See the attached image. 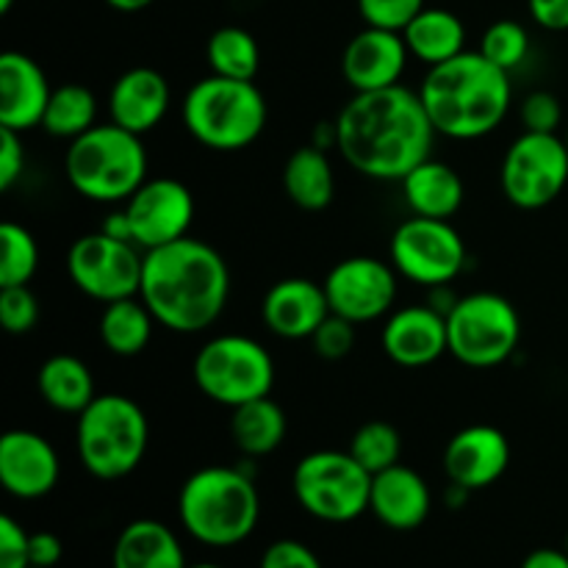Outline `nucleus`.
Here are the masks:
<instances>
[{
    "instance_id": "obj_12",
    "label": "nucleus",
    "mask_w": 568,
    "mask_h": 568,
    "mask_svg": "<svg viewBox=\"0 0 568 568\" xmlns=\"http://www.w3.org/2000/svg\"><path fill=\"white\" fill-rule=\"evenodd\" d=\"M392 264L405 281L436 288L449 286L466 266V244L449 220L410 216L388 244Z\"/></svg>"
},
{
    "instance_id": "obj_19",
    "label": "nucleus",
    "mask_w": 568,
    "mask_h": 568,
    "mask_svg": "<svg viewBox=\"0 0 568 568\" xmlns=\"http://www.w3.org/2000/svg\"><path fill=\"white\" fill-rule=\"evenodd\" d=\"M50 94L53 87L31 55L17 50L0 55V128L22 133L42 125Z\"/></svg>"
},
{
    "instance_id": "obj_28",
    "label": "nucleus",
    "mask_w": 568,
    "mask_h": 568,
    "mask_svg": "<svg viewBox=\"0 0 568 568\" xmlns=\"http://www.w3.org/2000/svg\"><path fill=\"white\" fill-rule=\"evenodd\" d=\"M39 397L61 414H81L94 394L92 369L75 355H53L37 372Z\"/></svg>"
},
{
    "instance_id": "obj_45",
    "label": "nucleus",
    "mask_w": 568,
    "mask_h": 568,
    "mask_svg": "<svg viewBox=\"0 0 568 568\" xmlns=\"http://www.w3.org/2000/svg\"><path fill=\"white\" fill-rule=\"evenodd\" d=\"M521 568H568L566 549H536L525 558Z\"/></svg>"
},
{
    "instance_id": "obj_43",
    "label": "nucleus",
    "mask_w": 568,
    "mask_h": 568,
    "mask_svg": "<svg viewBox=\"0 0 568 568\" xmlns=\"http://www.w3.org/2000/svg\"><path fill=\"white\" fill-rule=\"evenodd\" d=\"M28 555H31V566L37 568H55L61 555H64V544L53 532H31V544H28Z\"/></svg>"
},
{
    "instance_id": "obj_4",
    "label": "nucleus",
    "mask_w": 568,
    "mask_h": 568,
    "mask_svg": "<svg viewBox=\"0 0 568 568\" xmlns=\"http://www.w3.org/2000/svg\"><path fill=\"white\" fill-rule=\"evenodd\" d=\"M178 516L194 541L227 549L253 536L261 516L255 483L233 466H205L183 483Z\"/></svg>"
},
{
    "instance_id": "obj_20",
    "label": "nucleus",
    "mask_w": 568,
    "mask_h": 568,
    "mask_svg": "<svg viewBox=\"0 0 568 568\" xmlns=\"http://www.w3.org/2000/svg\"><path fill=\"white\" fill-rule=\"evenodd\" d=\"M383 349L394 364L408 369L433 364L449 353L447 316L433 305H408L394 311L383 327Z\"/></svg>"
},
{
    "instance_id": "obj_25",
    "label": "nucleus",
    "mask_w": 568,
    "mask_h": 568,
    "mask_svg": "<svg viewBox=\"0 0 568 568\" xmlns=\"http://www.w3.org/2000/svg\"><path fill=\"white\" fill-rule=\"evenodd\" d=\"M114 568H186L181 541L155 519H136L120 532L114 544Z\"/></svg>"
},
{
    "instance_id": "obj_36",
    "label": "nucleus",
    "mask_w": 568,
    "mask_h": 568,
    "mask_svg": "<svg viewBox=\"0 0 568 568\" xmlns=\"http://www.w3.org/2000/svg\"><path fill=\"white\" fill-rule=\"evenodd\" d=\"M0 322L3 331L11 336L33 331L39 322V303L28 286H6L0 288Z\"/></svg>"
},
{
    "instance_id": "obj_1",
    "label": "nucleus",
    "mask_w": 568,
    "mask_h": 568,
    "mask_svg": "<svg viewBox=\"0 0 568 568\" xmlns=\"http://www.w3.org/2000/svg\"><path fill=\"white\" fill-rule=\"evenodd\" d=\"M433 128L419 92L405 87L355 92L336 116L342 159L372 181H403L430 159Z\"/></svg>"
},
{
    "instance_id": "obj_22",
    "label": "nucleus",
    "mask_w": 568,
    "mask_h": 568,
    "mask_svg": "<svg viewBox=\"0 0 568 568\" xmlns=\"http://www.w3.org/2000/svg\"><path fill=\"white\" fill-rule=\"evenodd\" d=\"M433 508V494L425 477L410 466H392L372 477L369 510L388 530L408 532L427 521Z\"/></svg>"
},
{
    "instance_id": "obj_49",
    "label": "nucleus",
    "mask_w": 568,
    "mask_h": 568,
    "mask_svg": "<svg viewBox=\"0 0 568 568\" xmlns=\"http://www.w3.org/2000/svg\"><path fill=\"white\" fill-rule=\"evenodd\" d=\"M186 568H222V566H216V564H194V566H186Z\"/></svg>"
},
{
    "instance_id": "obj_39",
    "label": "nucleus",
    "mask_w": 568,
    "mask_h": 568,
    "mask_svg": "<svg viewBox=\"0 0 568 568\" xmlns=\"http://www.w3.org/2000/svg\"><path fill=\"white\" fill-rule=\"evenodd\" d=\"M519 120L525 125V131L558 133L560 120H564V109H560V100L552 92H532L521 103Z\"/></svg>"
},
{
    "instance_id": "obj_18",
    "label": "nucleus",
    "mask_w": 568,
    "mask_h": 568,
    "mask_svg": "<svg viewBox=\"0 0 568 568\" xmlns=\"http://www.w3.org/2000/svg\"><path fill=\"white\" fill-rule=\"evenodd\" d=\"M59 455L33 430H9L0 438V486L17 499L48 497L59 483Z\"/></svg>"
},
{
    "instance_id": "obj_21",
    "label": "nucleus",
    "mask_w": 568,
    "mask_h": 568,
    "mask_svg": "<svg viewBox=\"0 0 568 568\" xmlns=\"http://www.w3.org/2000/svg\"><path fill=\"white\" fill-rule=\"evenodd\" d=\"M261 316L275 336L300 342L314 336L316 327L331 316V303L320 283L308 277H286L264 294Z\"/></svg>"
},
{
    "instance_id": "obj_47",
    "label": "nucleus",
    "mask_w": 568,
    "mask_h": 568,
    "mask_svg": "<svg viewBox=\"0 0 568 568\" xmlns=\"http://www.w3.org/2000/svg\"><path fill=\"white\" fill-rule=\"evenodd\" d=\"M105 3L116 11H142V9H148L153 0H105Z\"/></svg>"
},
{
    "instance_id": "obj_31",
    "label": "nucleus",
    "mask_w": 568,
    "mask_h": 568,
    "mask_svg": "<svg viewBox=\"0 0 568 568\" xmlns=\"http://www.w3.org/2000/svg\"><path fill=\"white\" fill-rule=\"evenodd\" d=\"M98 116V100L81 83H64L50 94L48 111H44L42 128L55 139H78L94 128Z\"/></svg>"
},
{
    "instance_id": "obj_46",
    "label": "nucleus",
    "mask_w": 568,
    "mask_h": 568,
    "mask_svg": "<svg viewBox=\"0 0 568 568\" xmlns=\"http://www.w3.org/2000/svg\"><path fill=\"white\" fill-rule=\"evenodd\" d=\"M100 231H103L105 236H111V239H120V242L136 244V242H133V227H131V220H128L125 209L114 211V214L105 216L103 227H100Z\"/></svg>"
},
{
    "instance_id": "obj_34",
    "label": "nucleus",
    "mask_w": 568,
    "mask_h": 568,
    "mask_svg": "<svg viewBox=\"0 0 568 568\" xmlns=\"http://www.w3.org/2000/svg\"><path fill=\"white\" fill-rule=\"evenodd\" d=\"M39 266V247L31 231L17 222L0 225V288L28 286Z\"/></svg>"
},
{
    "instance_id": "obj_37",
    "label": "nucleus",
    "mask_w": 568,
    "mask_h": 568,
    "mask_svg": "<svg viewBox=\"0 0 568 568\" xmlns=\"http://www.w3.org/2000/svg\"><path fill=\"white\" fill-rule=\"evenodd\" d=\"M355 327H358L355 322L344 320V316L333 314L331 311V316H327V320L316 327L314 336H311L316 355L325 361L347 358L355 347V338H358L355 336Z\"/></svg>"
},
{
    "instance_id": "obj_3",
    "label": "nucleus",
    "mask_w": 568,
    "mask_h": 568,
    "mask_svg": "<svg viewBox=\"0 0 568 568\" xmlns=\"http://www.w3.org/2000/svg\"><path fill=\"white\" fill-rule=\"evenodd\" d=\"M419 98L436 133L471 142L503 125L514 89L510 72L491 64L480 50H464L455 59L430 67Z\"/></svg>"
},
{
    "instance_id": "obj_32",
    "label": "nucleus",
    "mask_w": 568,
    "mask_h": 568,
    "mask_svg": "<svg viewBox=\"0 0 568 568\" xmlns=\"http://www.w3.org/2000/svg\"><path fill=\"white\" fill-rule=\"evenodd\" d=\"M258 42L250 31L239 26H225L211 33L209 39V64L214 75L236 78V81H253L258 72Z\"/></svg>"
},
{
    "instance_id": "obj_41",
    "label": "nucleus",
    "mask_w": 568,
    "mask_h": 568,
    "mask_svg": "<svg viewBox=\"0 0 568 568\" xmlns=\"http://www.w3.org/2000/svg\"><path fill=\"white\" fill-rule=\"evenodd\" d=\"M258 568H322V560L305 544L294 541V538H281L266 547Z\"/></svg>"
},
{
    "instance_id": "obj_14",
    "label": "nucleus",
    "mask_w": 568,
    "mask_h": 568,
    "mask_svg": "<svg viewBox=\"0 0 568 568\" xmlns=\"http://www.w3.org/2000/svg\"><path fill=\"white\" fill-rule=\"evenodd\" d=\"M325 294L333 314L364 325L386 316L397 303V270L372 255L344 258L327 272Z\"/></svg>"
},
{
    "instance_id": "obj_51",
    "label": "nucleus",
    "mask_w": 568,
    "mask_h": 568,
    "mask_svg": "<svg viewBox=\"0 0 568 568\" xmlns=\"http://www.w3.org/2000/svg\"><path fill=\"white\" fill-rule=\"evenodd\" d=\"M28 568H37V566H28Z\"/></svg>"
},
{
    "instance_id": "obj_23",
    "label": "nucleus",
    "mask_w": 568,
    "mask_h": 568,
    "mask_svg": "<svg viewBox=\"0 0 568 568\" xmlns=\"http://www.w3.org/2000/svg\"><path fill=\"white\" fill-rule=\"evenodd\" d=\"M170 109V83L153 67H133L122 72L109 92L111 122L144 136L164 120Z\"/></svg>"
},
{
    "instance_id": "obj_33",
    "label": "nucleus",
    "mask_w": 568,
    "mask_h": 568,
    "mask_svg": "<svg viewBox=\"0 0 568 568\" xmlns=\"http://www.w3.org/2000/svg\"><path fill=\"white\" fill-rule=\"evenodd\" d=\"M347 453L375 477L399 464V455H403V436H399L397 427L388 425V422H366V425H361L358 430H355Z\"/></svg>"
},
{
    "instance_id": "obj_16",
    "label": "nucleus",
    "mask_w": 568,
    "mask_h": 568,
    "mask_svg": "<svg viewBox=\"0 0 568 568\" xmlns=\"http://www.w3.org/2000/svg\"><path fill=\"white\" fill-rule=\"evenodd\" d=\"M410 50L403 33L366 26L347 42L342 55L344 81L353 92H377L397 87L408 67Z\"/></svg>"
},
{
    "instance_id": "obj_11",
    "label": "nucleus",
    "mask_w": 568,
    "mask_h": 568,
    "mask_svg": "<svg viewBox=\"0 0 568 568\" xmlns=\"http://www.w3.org/2000/svg\"><path fill=\"white\" fill-rule=\"evenodd\" d=\"M499 183L516 209H547L564 194L568 183L566 139L558 133L525 131L505 153Z\"/></svg>"
},
{
    "instance_id": "obj_30",
    "label": "nucleus",
    "mask_w": 568,
    "mask_h": 568,
    "mask_svg": "<svg viewBox=\"0 0 568 568\" xmlns=\"http://www.w3.org/2000/svg\"><path fill=\"white\" fill-rule=\"evenodd\" d=\"M233 444L250 458H264L275 453L286 438V414L281 405L270 397L253 399L233 408L231 419Z\"/></svg>"
},
{
    "instance_id": "obj_50",
    "label": "nucleus",
    "mask_w": 568,
    "mask_h": 568,
    "mask_svg": "<svg viewBox=\"0 0 568 568\" xmlns=\"http://www.w3.org/2000/svg\"><path fill=\"white\" fill-rule=\"evenodd\" d=\"M566 148H568V133H566Z\"/></svg>"
},
{
    "instance_id": "obj_26",
    "label": "nucleus",
    "mask_w": 568,
    "mask_h": 568,
    "mask_svg": "<svg viewBox=\"0 0 568 568\" xmlns=\"http://www.w3.org/2000/svg\"><path fill=\"white\" fill-rule=\"evenodd\" d=\"M403 39L410 55L422 64L436 67L455 59L466 50V28L458 14L447 9H422L408 26L403 28Z\"/></svg>"
},
{
    "instance_id": "obj_29",
    "label": "nucleus",
    "mask_w": 568,
    "mask_h": 568,
    "mask_svg": "<svg viewBox=\"0 0 568 568\" xmlns=\"http://www.w3.org/2000/svg\"><path fill=\"white\" fill-rule=\"evenodd\" d=\"M153 325H159L153 311L142 303V297H125L105 303L100 314V342L109 353L120 358H133L148 349L153 338Z\"/></svg>"
},
{
    "instance_id": "obj_42",
    "label": "nucleus",
    "mask_w": 568,
    "mask_h": 568,
    "mask_svg": "<svg viewBox=\"0 0 568 568\" xmlns=\"http://www.w3.org/2000/svg\"><path fill=\"white\" fill-rule=\"evenodd\" d=\"M26 170V148L20 131L0 128V189L9 192Z\"/></svg>"
},
{
    "instance_id": "obj_10",
    "label": "nucleus",
    "mask_w": 568,
    "mask_h": 568,
    "mask_svg": "<svg viewBox=\"0 0 568 568\" xmlns=\"http://www.w3.org/2000/svg\"><path fill=\"white\" fill-rule=\"evenodd\" d=\"M449 355L471 369H491L516 353L521 320L510 300L494 292L466 294L447 314Z\"/></svg>"
},
{
    "instance_id": "obj_52",
    "label": "nucleus",
    "mask_w": 568,
    "mask_h": 568,
    "mask_svg": "<svg viewBox=\"0 0 568 568\" xmlns=\"http://www.w3.org/2000/svg\"><path fill=\"white\" fill-rule=\"evenodd\" d=\"M566 552H568V547H566Z\"/></svg>"
},
{
    "instance_id": "obj_15",
    "label": "nucleus",
    "mask_w": 568,
    "mask_h": 568,
    "mask_svg": "<svg viewBox=\"0 0 568 568\" xmlns=\"http://www.w3.org/2000/svg\"><path fill=\"white\" fill-rule=\"evenodd\" d=\"M125 211L136 247L155 250L186 236L194 216V197L175 178H153L125 200Z\"/></svg>"
},
{
    "instance_id": "obj_48",
    "label": "nucleus",
    "mask_w": 568,
    "mask_h": 568,
    "mask_svg": "<svg viewBox=\"0 0 568 568\" xmlns=\"http://www.w3.org/2000/svg\"><path fill=\"white\" fill-rule=\"evenodd\" d=\"M11 6H14V0H0V14H9Z\"/></svg>"
},
{
    "instance_id": "obj_13",
    "label": "nucleus",
    "mask_w": 568,
    "mask_h": 568,
    "mask_svg": "<svg viewBox=\"0 0 568 568\" xmlns=\"http://www.w3.org/2000/svg\"><path fill=\"white\" fill-rule=\"evenodd\" d=\"M144 255L136 244L105 236L103 231L75 239L67 255V272L87 297L100 303L139 297Z\"/></svg>"
},
{
    "instance_id": "obj_44",
    "label": "nucleus",
    "mask_w": 568,
    "mask_h": 568,
    "mask_svg": "<svg viewBox=\"0 0 568 568\" xmlns=\"http://www.w3.org/2000/svg\"><path fill=\"white\" fill-rule=\"evenodd\" d=\"M532 20L547 31H568V0H527Z\"/></svg>"
},
{
    "instance_id": "obj_27",
    "label": "nucleus",
    "mask_w": 568,
    "mask_h": 568,
    "mask_svg": "<svg viewBox=\"0 0 568 568\" xmlns=\"http://www.w3.org/2000/svg\"><path fill=\"white\" fill-rule=\"evenodd\" d=\"M283 192L303 211L327 209L336 194V178L325 150L316 144L294 150L283 166Z\"/></svg>"
},
{
    "instance_id": "obj_5",
    "label": "nucleus",
    "mask_w": 568,
    "mask_h": 568,
    "mask_svg": "<svg viewBox=\"0 0 568 568\" xmlns=\"http://www.w3.org/2000/svg\"><path fill=\"white\" fill-rule=\"evenodd\" d=\"M70 186L92 203H122L148 181V153L139 133L116 122L89 128L64 155Z\"/></svg>"
},
{
    "instance_id": "obj_8",
    "label": "nucleus",
    "mask_w": 568,
    "mask_h": 568,
    "mask_svg": "<svg viewBox=\"0 0 568 568\" xmlns=\"http://www.w3.org/2000/svg\"><path fill=\"white\" fill-rule=\"evenodd\" d=\"M194 383L214 403L239 408L270 397L275 386V361L264 344L250 336L227 333L203 344L192 366Z\"/></svg>"
},
{
    "instance_id": "obj_35",
    "label": "nucleus",
    "mask_w": 568,
    "mask_h": 568,
    "mask_svg": "<svg viewBox=\"0 0 568 568\" xmlns=\"http://www.w3.org/2000/svg\"><path fill=\"white\" fill-rule=\"evenodd\" d=\"M480 53L491 64H497L499 70L514 72L525 64L527 53H530V33L519 22L499 20L494 26H488L486 33H483Z\"/></svg>"
},
{
    "instance_id": "obj_24",
    "label": "nucleus",
    "mask_w": 568,
    "mask_h": 568,
    "mask_svg": "<svg viewBox=\"0 0 568 568\" xmlns=\"http://www.w3.org/2000/svg\"><path fill=\"white\" fill-rule=\"evenodd\" d=\"M399 183H403L408 209L416 216H430V220H449V216H455L466 197L460 175L453 166L444 164V161H422Z\"/></svg>"
},
{
    "instance_id": "obj_40",
    "label": "nucleus",
    "mask_w": 568,
    "mask_h": 568,
    "mask_svg": "<svg viewBox=\"0 0 568 568\" xmlns=\"http://www.w3.org/2000/svg\"><path fill=\"white\" fill-rule=\"evenodd\" d=\"M28 544H31V532L11 516H0V568L31 566Z\"/></svg>"
},
{
    "instance_id": "obj_7",
    "label": "nucleus",
    "mask_w": 568,
    "mask_h": 568,
    "mask_svg": "<svg viewBox=\"0 0 568 568\" xmlns=\"http://www.w3.org/2000/svg\"><path fill=\"white\" fill-rule=\"evenodd\" d=\"M148 416L125 394H98L78 414V458L98 480L131 475L148 453Z\"/></svg>"
},
{
    "instance_id": "obj_6",
    "label": "nucleus",
    "mask_w": 568,
    "mask_h": 568,
    "mask_svg": "<svg viewBox=\"0 0 568 568\" xmlns=\"http://www.w3.org/2000/svg\"><path fill=\"white\" fill-rule=\"evenodd\" d=\"M266 100L253 81L211 72L183 98V125L200 144L222 153L244 150L266 128Z\"/></svg>"
},
{
    "instance_id": "obj_17",
    "label": "nucleus",
    "mask_w": 568,
    "mask_h": 568,
    "mask_svg": "<svg viewBox=\"0 0 568 568\" xmlns=\"http://www.w3.org/2000/svg\"><path fill=\"white\" fill-rule=\"evenodd\" d=\"M510 466V442L491 425H471L455 433L444 449V471L449 483L480 491L494 486Z\"/></svg>"
},
{
    "instance_id": "obj_38",
    "label": "nucleus",
    "mask_w": 568,
    "mask_h": 568,
    "mask_svg": "<svg viewBox=\"0 0 568 568\" xmlns=\"http://www.w3.org/2000/svg\"><path fill=\"white\" fill-rule=\"evenodd\" d=\"M358 9L366 26L403 33V28L425 9V0H358Z\"/></svg>"
},
{
    "instance_id": "obj_9",
    "label": "nucleus",
    "mask_w": 568,
    "mask_h": 568,
    "mask_svg": "<svg viewBox=\"0 0 568 568\" xmlns=\"http://www.w3.org/2000/svg\"><path fill=\"white\" fill-rule=\"evenodd\" d=\"M294 497L320 521L347 525L369 510L372 475L349 453L320 449L294 466Z\"/></svg>"
},
{
    "instance_id": "obj_2",
    "label": "nucleus",
    "mask_w": 568,
    "mask_h": 568,
    "mask_svg": "<svg viewBox=\"0 0 568 568\" xmlns=\"http://www.w3.org/2000/svg\"><path fill=\"white\" fill-rule=\"evenodd\" d=\"M142 303L172 333H200L214 325L231 297V270L211 244L183 236L144 250Z\"/></svg>"
}]
</instances>
